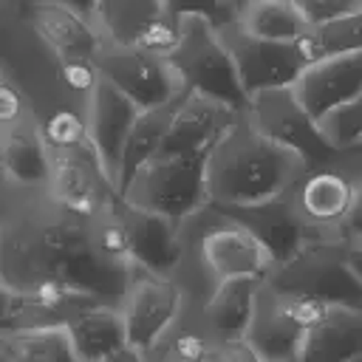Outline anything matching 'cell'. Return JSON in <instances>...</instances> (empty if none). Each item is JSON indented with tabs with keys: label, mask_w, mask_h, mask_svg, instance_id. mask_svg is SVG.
Wrapping results in <instances>:
<instances>
[{
	"label": "cell",
	"mask_w": 362,
	"mask_h": 362,
	"mask_svg": "<svg viewBox=\"0 0 362 362\" xmlns=\"http://www.w3.org/2000/svg\"><path fill=\"white\" fill-rule=\"evenodd\" d=\"M359 6H362V0H359Z\"/></svg>",
	"instance_id": "cell-39"
},
{
	"label": "cell",
	"mask_w": 362,
	"mask_h": 362,
	"mask_svg": "<svg viewBox=\"0 0 362 362\" xmlns=\"http://www.w3.org/2000/svg\"><path fill=\"white\" fill-rule=\"evenodd\" d=\"M170 11L175 17H189V14H198V17H209L212 23H223L229 17V8H226V0H167Z\"/></svg>",
	"instance_id": "cell-32"
},
{
	"label": "cell",
	"mask_w": 362,
	"mask_h": 362,
	"mask_svg": "<svg viewBox=\"0 0 362 362\" xmlns=\"http://www.w3.org/2000/svg\"><path fill=\"white\" fill-rule=\"evenodd\" d=\"M96 65H99V76L107 79L113 88H119L141 110L161 107L187 90L170 57L144 48L105 45Z\"/></svg>",
	"instance_id": "cell-11"
},
{
	"label": "cell",
	"mask_w": 362,
	"mask_h": 362,
	"mask_svg": "<svg viewBox=\"0 0 362 362\" xmlns=\"http://www.w3.org/2000/svg\"><path fill=\"white\" fill-rule=\"evenodd\" d=\"M288 3H294L308 17L311 25L325 23V20H334V17L345 14V11L359 8V0H288Z\"/></svg>",
	"instance_id": "cell-31"
},
{
	"label": "cell",
	"mask_w": 362,
	"mask_h": 362,
	"mask_svg": "<svg viewBox=\"0 0 362 362\" xmlns=\"http://www.w3.org/2000/svg\"><path fill=\"white\" fill-rule=\"evenodd\" d=\"M45 189L59 204L76 212H85V215H96L122 198L119 187L113 184L93 144L51 153V175H48Z\"/></svg>",
	"instance_id": "cell-14"
},
{
	"label": "cell",
	"mask_w": 362,
	"mask_h": 362,
	"mask_svg": "<svg viewBox=\"0 0 362 362\" xmlns=\"http://www.w3.org/2000/svg\"><path fill=\"white\" fill-rule=\"evenodd\" d=\"M184 300H187V291L175 277H164V274L133 266L130 283L119 303V311L127 328V345L141 354L150 351L178 320Z\"/></svg>",
	"instance_id": "cell-12"
},
{
	"label": "cell",
	"mask_w": 362,
	"mask_h": 362,
	"mask_svg": "<svg viewBox=\"0 0 362 362\" xmlns=\"http://www.w3.org/2000/svg\"><path fill=\"white\" fill-rule=\"evenodd\" d=\"M263 280H226L215 288L206 303H198V314L209 334L221 342L246 339V331L255 317V303Z\"/></svg>",
	"instance_id": "cell-24"
},
{
	"label": "cell",
	"mask_w": 362,
	"mask_h": 362,
	"mask_svg": "<svg viewBox=\"0 0 362 362\" xmlns=\"http://www.w3.org/2000/svg\"><path fill=\"white\" fill-rule=\"evenodd\" d=\"M0 331H40V328H68L74 317L90 305H102L65 286L40 288H3L0 286Z\"/></svg>",
	"instance_id": "cell-15"
},
{
	"label": "cell",
	"mask_w": 362,
	"mask_h": 362,
	"mask_svg": "<svg viewBox=\"0 0 362 362\" xmlns=\"http://www.w3.org/2000/svg\"><path fill=\"white\" fill-rule=\"evenodd\" d=\"M122 201L173 221L198 212L206 198V153H158L122 189Z\"/></svg>",
	"instance_id": "cell-7"
},
{
	"label": "cell",
	"mask_w": 362,
	"mask_h": 362,
	"mask_svg": "<svg viewBox=\"0 0 362 362\" xmlns=\"http://www.w3.org/2000/svg\"><path fill=\"white\" fill-rule=\"evenodd\" d=\"M144 359H147V362H181V359H175V356H170V354H164V351H158V348H150V351L144 354Z\"/></svg>",
	"instance_id": "cell-37"
},
{
	"label": "cell",
	"mask_w": 362,
	"mask_h": 362,
	"mask_svg": "<svg viewBox=\"0 0 362 362\" xmlns=\"http://www.w3.org/2000/svg\"><path fill=\"white\" fill-rule=\"evenodd\" d=\"M334 303L303 297L286 288L260 283L255 317L246 331V345L260 362H297L308 331L328 314Z\"/></svg>",
	"instance_id": "cell-6"
},
{
	"label": "cell",
	"mask_w": 362,
	"mask_h": 362,
	"mask_svg": "<svg viewBox=\"0 0 362 362\" xmlns=\"http://www.w3.org/2000/svg\"><path fill=\"white\" fill-rule=\"evenodd\" d=\"M232 212L260 243L263 249L272 255L274 266L286 263L288 257H294L308 240H314L308 235V229L303 226V221L297 218L288 195H277L252 206H238V209H226Z\"/></svg>",
	"instance_id": "cell-20"
},
{
	"label": "cell",
	"mask_w": 362,
	"mask_h": 362,
	"mask_svg": "<svg viewBox=\"0 0 362 362\" xmlns=\"http://www.w3.org/2000/svg\"><path fill=\"white\" fill-rule=\"evenodd\" d=\"M223 42L235 59L240 85L246 96L274 90V88H294L300 74L311 65L303 42H272L243 34L235 23L223 20L221 25Z\"/></svg>",
	"instance_id": "cell-13"
},
{
	"label": "cell",
	"mask_w": 362,
	"mask_h": 362,
	"mask_svg": "<svg viewBox=\"0 0 362 362\" xmlns=\"http://www.w3.org/2000/svg\"><path fill=\"white\" fill-rule=\"evenodd\" d=\"M57 3L71 6V8H76V11H79V14H85V17H93V8H96V3H99V0H57Z\"/></svg>",
	"instance_id": "cell-34"
},
{
	"label": "cell",
	"mask_w": 362,
	"mask_h": 362,
	"mask_svg": "<svg viewBox=\"0 0 362 362\" xmlns=\"http://www.w3.org/2000/svg\"><path fill=\"white\" fill-rule=\"evenodd\" d=\"M90 20L105 45H130L161 57H173L181 37V17L170 11L167 0H99Z\"/></svg>",
	"instance_id": "cell-9"
},
{
	"label": "cell",
	"mask_w": 362,
	"mask_h": 362,
	"mask_svg": "<svg viewBox=\"0 0 362 362\" xmlns=\"http://www.w3.org/2000/svg\"><path fill=\"white\" fill-rule=\"evenodd\" d=\"M187 90L218 99L235 110H246L249 96L240 85L235 59L223 42L218 23L209 17H181V37L170 57Z\"/></svg>",
	"instance_id": "cell-5"
},
{
	"label": "cell",
	"mask_w": 362,
	"mask_h": 362,
	"mask_svg": "<svg viewBox=\"0 0 362 362\" xmlns=\"http://www.w3.org/2000/svg\"><path fill=\"white\" fill-rule=\"evenodd\" d=\"M266 280L322 303L362 305V283L348 263V246L342 240H308L294 257L274 266Z\"/></svg>",
	"instance_id": "cell-8"
},
{
	"label": "cell",
	"mask_w": 362,
	"mask_h": 362,
	"mask_svg": "<svg viewBox=\"0 0 362 362\" xmlns=\"http://www.w3.org/2000/svg\"><path fill=\"white\" fill-rule=\"evenodd\" d=\"M303 48L311 62L362 51V6L354 11H345L334 20L311 25L308 37L303 40Z\"/></svg>",
	"instance_id": "cell-28"
},
{
	"label": "cell",
	"mask_w": 362,
	"mask_h": 362,
	"mask_svg": "<svg viewBox=\"0 0 362 362\" xmlns=\"http://www.w3.org/2000/svg\"><path fill=\"white\" fill-rule=\"evenodd\" d=\"M246 113L269 139L297 153L308 167L322 164L339 153V147H334L322 133L320 122L300 105L294 88H274L249 96Z\"/></svg>",
	"instance_id": "cell-10"
},
{
	"label": "cell",
	"mask_w": 362,
	"mask_h": 362,
	"mask_svg": "<svg viewBox=\"0 0 362 362\" xmlns=\"http://www.w3.org/2000/svg\"><path fill=\"white\" fill-rule=\"evenodd\" d=\"M348 263H351L354 274H356L359 283H362V246H348Z\"/></svg>",
	"instance_id": "cell-35"
},
{
	"label": "cell",
	"mask_w": 362,
	"mask_h": 362,
	"mask_svg": "<svg viewBox=\"0 0 362 362\" xmlns=\"http://www.w3.org/2000/svg\"><path fill=\"white\" fill-rule=\"evenodd\" d=\"M0 175L17 187H48L51 150L37 116L0 127Z\"/></svg>",
	"instance_id": "cell-21"
},
{
	"label": "cell",
	"mask_w": 362,
	"mask_h": 362,
	"mask_svg": "<svg viewBox=\"0 0 362 362\" xmlns=\"http://www.w3.org/2000/svg\"><path fill=\"white\" fill-rule=\"evenodd\" d=\"M305 167L243 110L206 153V198L223 209L252 206L288 192Z\"/></svg>",
	"instance_id": "cell-2"
},
{
	"label": "cell",
	"mask_w": 362,
	"mask_h": 362,
	"mask_svg": "<svg viewBox=\"0 0 362 362\" xmlns=\"http://www.w3.org/2000/svg\"><path fill=\"white\" fill-rule=\"evenodd\" d=\"M139 113H141L139 105H133L119 88H113L107 79L99 76V85L88 107V133H90V144L96 156L102 158L116 187H119V173H122V156H124V147H127V139H130V130Z\"/></svg>",
	"instance_id": "cell-17"
},
{
	"label": "cell",
	"mask_w": 362,
	"mask_h": 362,
	"mask_svg": "<svg viewBox=\"0 0 362 362\" xmlns=\"http://www.w3.org/2000/svg\"><path fill=\"white\" fill-rule=\"evenodd\" d=\"M362 173V144L339 150L334 158L305 167L286 192L297 218L317 240H339L356 201Z\"/></svg>",
	"instance_id": "cell-4"
},
{
	"label": "cell",
	"mask_w": 362,
	"mask_h": 362,
	"mask_svg": "<svg viewBox=\"0 0 362 362\" xmlns=\"http://www.w3.org/2000/svg\"><path fill=\"white\" fill-rule=\"evenodd\" d=\"M351 362H362V356H356V359H351Z\"/></svg>",
	"instance_id": "cell-38"
},
{
	"label": "cell",
	"mask_w": 362,
	"mask_h": 362,
	"mask_svg": "<svg viewBox=\"0 0 362 362\" xmlns=\"http://www.w3.org/2000/svg\"><path fill=\"white\" fill-rule=\"evenodd\" d=\"M107 362H147V359H144V354H141V351H133V348H127V351H122V354L110 356Z\"/></svg>",
	"instance_id": "cell-36"
},
{
	"label": "cell",
	"mask_w": 362,
	"mask_h": 362,
	"mask_svg": "<svg viewBox=\"0 0 362 362\" xmlns=\"http://www.w3.org/2000/svg\"><path fill=\"white\" fill-rule=\"evenodd\" d=\"M122 215L130 238V260L139 269L175 277L181 257H184V240H181V221L130 206L122 201Z\"/></svg>",
	"instance_id": "cell-18"
},
{
	"label": "cell",
	"mask_w": 362,
	"mask_h": 362,
	"mask_svg": "<svg viewBox=\"0 0 362 362\" xmlns=\"http://www.w3.org/2000/svg\"><path fill=\"white\" fill-rule=\"evenodd\" d=\"M25 116H34V107H31L23 85L6 68H0V127L17 124Z\"/></svg>",
	"instance_id": "cell-30"
},
{
	"label": "cell",
	"mask_w": 362,
	"mask_h": 362,
	"mask_svg": "<svg viewBox=\"0 0 362 362\" xmlns=\"http://www.w3.org/2000/svg\"><path fill=\"white\" fill-rule=\"evenodd\" d=\"M0 362H85L68 328L0 331Z\"/></svg>",
	"instance_id": "cell-27"
},
{
	"label": "cell",
	"mask_w": 362,
	"mask_h": 362,
	"mask_svg": "<svg viewBox=\"0 0 362 362\" xmlns=\"http://www.w3.org/2000/svg\"><path fill=\"white\" fill-rule=\"evenodd\" d=\"M68 331L85 362H107L130 348L119 305H90L74 317Z\"/></svg>",
	"instance_id": "cell-25"
},
{
	"label": "cell",
	"mask_w": 362,
	"mask_h": 362,
	"mask_svg": "<svg viewBox=\"0 0 362 362\" xmlns=\"http://www.w3.org/2000/svg\"><path fill=\"white\" fill-rule=\"evenodd\" d=\"M339 240L345 246H362V173H359V184H356V201H354V209L342 226Z\"/></svg>",
	"instance_id": "cell-33"
},
{
	"label": "cell",
	"mask_w": 362,
	"mask_h": 362,
	"mask_svg": "<svg viewBox=\"0 0 362 362\" xmlns=\"http://www.w3.org/2000/svg\"><path fill=\"white\" fill-rule=\"evenodd\" d=\"M184 96V93H181ZM178 99L161 105V107H153V110H141L133 130H130V139H127V147H124V156H122V173H119V192L130 184V178L150 161L156 158L161 150H164V141L170 136V124H173V116L178 110Z\"/></svg>",
	"instance_id": "cell-26"
},
{
	"label": "cell",
	"mask_w": 362,
	"mask_h": 362,
	"mask_svg": "<svg viewBox=\"0 0 362 362\" xmlns=\"http://www.w3.org/2000/svg\"><path fill=\"white\" fill-rule=\"evenodd\" d=\"M300 105L322 124L331 113L362 96V51L311 62L294 82Z\"/></svg>",
	"instance_id": "cell-16"
},
{
	"label": "cell",
	"mask_w": 362,
	"mask_h": 362,
	"mask_svg": "<svg viewBox=\"0 0 362 362\" xmlns=\"http://www.w3.org/2000/svg\"><path fill=\"white\" fill-rule=\"evenodd\" d=\"M362 356V305L334 303L308 331L297 362H351Z\"/></svg>",
	"instance_id": "cell-23"
},
{
	"label": "cell",
	"mask_w": 362,
	"mask_h": 362,
	"mask_svg": "<svg viewBox=\"0 0 362 362\" xmlns=\"http://www.w3.org/2000/svg\"><path fill=\"white\" fill-rule=\"evenodd\" d=\"M243 110H235L218 99H209L195 90H184L161 153H178V156L209 153V147L229 130V124Z\"/></svg>",
	"instance_id": "cell-19"
},
{
	"label": "cell",
	"mask_w": 362,
	"mask_h": 362,
	"mask_svg": "<svg viewBox=\"0 0 362 362\" xmlns=\"http://www.w3.org/2000/svg\"><path fill=\"white\" fill-rule=\"evenodd\" d=\"M130 269L102 260L90 243V215L59 204L45 187L0 181V286H65L102 305H119Z\"/></svg>",
	"instance_id": "cell-1"
},
{
	"label": "cell",
	"mask_w": 362,
	"mask_h": 362,
	"mask_svg": "<svg viewBox=\"0 0 362 362\" xmlns=\"http://www.w3.org/2000/svg\"><path fill=\"white\" fill-rule=\"evenodd\" d=\"M320 127L334 147H339V150L359 147L362 144V96L354 99L348 107L331 113Z\"/></svg>",
	"instance_id": "cell-29"
},
{
	"label": "cell",
	"mask_w": 362,
	"mask_h": 362,
	"mask_svg": "<svg viewBox=\"0 0 362 362\" xmlns=\"http://www.w3.org/2000/svg\"><path fill=\"white\" fill-rule=\"evenodd\" d=\"M226 20L257 40L303 42L311 31L308 17L288 0H226Z\"/></svg>",
	"instance_id": "cell-22"
},
{
	"label": "cell",
	"mask_w": 362,
	"mask_h": 362,
	"mask_svg": "<svg viewBox=\"0 0 362 362\" xmlns=\"http://www.w3.org/2000/svg\"><path fill=\"white\" fill-rule=\"evenodd\" d=\"M181 240L184 257L175 280L198 303H206L226 280H266L274 269L263 243L212 201L181 221Z\"/></svg>",
	"instance_id": "cell-3"
}]
</instances>
